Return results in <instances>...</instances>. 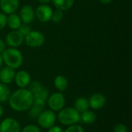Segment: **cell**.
<instances>
[{
  "label": "cell",
  "mask_w": 132,
  "mask_h": 132,
  "mask_svg": "<svg viewBox=\"0 0 132 132\" xmlns=\"http://www.w3.org/2000/svg\"><path fill=\"white\" fill-rule=\"evenodd\" d=\"M0 132H21V127L15 119L7 118L0 124Z\"/></svg>",
  "instance_id": "obj_7"
},
{
  "label": "cell",
  "mask_w": 132,
  "mask_h": 132,
  "mask_svg": "<svg viewBox=\"0 0 132 132\" xmlns=\"http://www.w3.org/2000/svg\"><path fill=\"white\" fill-rule=\"evenodd\" d=\"M24 42V36L18 31L13 30L9 32L5 37V43L12 48L20 46Z\"/></svg>",
  "instance_id": "obj_8"
},
{
  "label": "cell",
  "mask_w": 132,
  "mask_h": 132,
  "mask_svg": "<svg viewBox=\"0 0 132 132\" xmlns=\"http://www.w3.org/2000/svg\"><path fill=\"white\" fill-rule=\"evenodd\" d=\"M18 31L25 37V36H26V35H28L32 30H31L30 26H29L28 24L23 23V24H21V25H20V26H19V29H18Z\"/></svg>",
  "instance_id": "obj_25"
},
{
  "label": "cell",
  "mask_w": 132,
  "mask_h": 132,
  "mask_svg": "<svg viewBox=\"0 0 132 132\" xmlns=\"http://www.w3.org/2000/svg\"><path fill=\"white\" fill-rule=\"evenodd\" d=\"M3 112H4V110H3V108H2V106L0 104V118L2 116V114H3Z\"/></svg>",
  "instance_id": "obj_35"
},
{
  "label": "cell",
  "mask_w": 132,
  "mask_h": 132,
  "mask_svg": "<svg viewBox=\"0 0 132 132\" xmlns=\"http://www.w3.org/2000/svg\"><path fill=\"white\" fill-rule=\"evenodd\" d=\"M14 80L18 87L20 88H26L31 82V77L28 72L26 70H20L15 73Z\"/></svg>",
  "instance_id": "obj_12"
},
{
  "label": "cell",
  "mask_w": 132,
  "mask_h": 132,
  "mask_svg": "<svg viewBox=\"0 0 132 132\" xmlns=\"http://www.w3.org/2000/svg\"><path fill=\"white\" fill-rule=\"evenodd\" d=\"M43 88V86L41 84V83H39L37 80L30 82V84H29V90L31 92V94H32V96L34 97L36 94H37Z\"/></svg>",
  "instance_id": "obj_22"
},
{
  "label": "cell",
  "mask_w": 132,
  "mask_h": 132,
  "mask_svg": "<svg viewBox=\"0 0 132 132\" xmlns=\"http://www.w3.org/2000/svg\"><path fill=\"white\" fill-rule=\"evenodd\" d=\"M2 60L5 65L14 70L19 68L23 62V56L22 53L15 48L5 49L2 53Z\"/></svg>",
  "instance_id": "obj_2"
},
{
  "label": "cell",
  "mask_w": 132,
  "mask_h": 132,
  "mask_svg": "<svg viewBox=\"0 0 132 132\" xmlns=\"http://www.w3.org/2000/svg\"><path fill=\"white\" fill-rule=\"evenodd\" d=\"M48 132H63V130L59 126L53 125L48 129Z\"/></svg>",
  "instance_id": "obj_30"
},
{
  "label": "cell",
  "mask_w": 132,
  "mask_h": 132,
  "mask_svg": "<svg viewBox=\"0 0 132 132\" xmlns=\"http://www.w3.org/2000/svg\"><path fill=\"white\" fill-rule=\"evenodd\" d=\"M21 132H40V129L37 125H28L23 127Z\"/></svg>",
  "instance_id": "obj_26"
},
{
  "label": "cell",
  "mask_w": 132,
  "mask_h": 132,
  "mask_svg": "<svg viewBox=\"0 0 132 132\" xmlns=\"http://www.w3.org/2000/svg\"><path fill=\"white\" fill-rule=\"evenodd\" d=\"M6 49V43L0 39V53H2Z\"/></svg>",
  "instance_id": "obj_31"
},
{
  "label": "cell",
  "mask_w": 132,
  "mask_h": 132,
  "mask_svg": "<svg viewBox=\"0 0 132 132\" xmlns=\"http://www.w3.org/2000/svg\"><path fill=\"white\" fill-rule=\"evenodd\" d=\"M80 120L86 125H93L97 120V116L94 111L87 110L80 114Z\"/></svg>",
  "instance_id": "obj_16"
},
{
  "label": "cell",
  "mask_w": 132,
  "mask_h": 132,
  "mask_svg": "<svg viewBox=\"0 0 132 132\" xmlns=\"http://www.w3.org/2000/svg\"><path fill=\"white\" fill-rule=\"evenodd\" d=\"M15 75V70L11 67L6 66L0 69V81L2 84H11L14 80Z\"/></svg>",
  "instance_id": "obj_15"
},
{
  "label": "cell",
  "mask_w": 132,
  "mask_h": 132,
  "mask_svg": "<svg viewBox=\"0 0 132 132\" xmlns=\"http://www.w3.org/2000/svg\"><path fill=\"white\" fill-rule=\"evenodd\" d=\"M24 41L27 46L37 48L43 45L45 42V37L41 32L38 31H31L24 37Z\"/></svg>",
  "instance_id": "obj_6"
},
{
  "label": "cell",
  "mask_w": 132,
  "mask_h": 132,
  "mask_svg": "<svg viewBox=\"0 0 132 132\" xmlns=\"http://www.w3.org/2000/svg\"><path fill=\"white\" fill-rule=\"evenodd\" d=\"M11 95L10 89L7 84L0 83V103H5L9 101Z\"/></svg>",
  "instance_id": "obj_21"
},
{
  "label": "cell",
  "mask_w": 132,
  "mask_h": 132,
  "mask_svg": "<svg viewBox=\"0 0 132 132\" xmlns=\"http://www.w3.org/2000/svg\"><path fill=\"white\" fill-rule=\"evenodd\" d=\"M63 12L62 10L60 9H56L55 11H53L51 19L53 22H59L63 19Z\"/></svg>",
  "instance_id": "obj_23"
},
{
  "label": "cell",
  "mask_w": 132,
  "mask_h": 132,
  "mask_svg": "<svg viewBox=\"0 0 132 132\" xmlns=\"http://www.w3.org/2000/svg\"><path fill=\"white\" fill-rule=\"evenodd\" d=\"M19 0H0V8L5 14H12L19 7Z\"/></svg>",
  "instance_id": "obj_14"
},
{
  "label": "cell",
  "mask_w": 132,
  "mask_h": 132,
  "mask_svg": "<svg viewBox=\"0 0 132 132\" xmlns=\"http://www.w3.org/2000/svg\"><path fill=\"white\" fill-rule=\"evenodd\" d=\"M63 132H85L84 128L79 125H73L69 126Z\"/></svg>",
  "instance_id": "obj_27"
},
{
  "label": "cell",
  "mask_w": 132,
  "mask_h": 132,
  "mask_svg": "<svg viewBox=\"0 0 132 132\" xmlns=\"http://www.w3.org/2000/svg\"><path fill=\"white\" fill-rule=\"evenodd\" d=\"M34 97L26 88H19L10 95L9 103L11 108L18 112L29 110L32 104Z\"/></svg>",
  "instance_id": "obj_1"
},
{
  "label": "cell",
  "mask_w": 132,
  "mask_h": 132,
  "mask_svg": "<svg viewBox=\"0 0 132 132\" xmlns=\"http://www.w3.org/2000/svg\"><path fill=\"white\" fill-rule=\"evenodd\" d=\"M37 123L38 125L45 129H49L55 125L56 116L53 111L52 110H44L38 116Z\"/></svg>",
  "instance_id": "obj_4"
},
{
  "label": "cell",
  "mask_w": 132,
  "mask_h": 132,
  "mask_svg": "<svg viewBox=\"0 0 132 132\" xmlns=\"http://www.w3.org/2000/svg\"><path fill=\"white\" fill-rule=\"evenodd\" d=\"M89 102L88 99L85 97H79L75 101L74 103V108L80 113H83L87 110H89Z\"/></svg>",
  "instance_id": "obj_17"
},
{
  "label": "cell",
  "mask_w": 132,
  "mask_h": 132,
  "mask_svg": "<svg viewBox=\"0 0 132 132\" xmlns=\"http://www.w3.org/2000/svg\"><path fill=\"white\" fill-rule=\"evenodd\" d=\"M53 9L48 5H40L35 11V15L39 21L46 22L51 19Z\"/></svg>",
  "instance_id": "obj_9"
},
{
  "label": "cell",
  "mask_w": 132,
  "mask_h": 132,
  "mask_svg": "<svg viewBox=\"0 0 132 132\" xmlns=\"http://www.w3.org/2000/svg\"><path fill=\"white\" fill-rule=\"evenodd\" d=\"M3 63H4V62H3V60H2V55L0 54V69L2 67Z\"/></svg>",
  "instance_id": "obj_34"
},
{
  "label": "cell",
  "mask_w": 132,
  "mask_h": 132,
  "mask_svg": "<svg viewBox=\"0 0 132 132\" xmlns=\"http://www.w3.org/2000/svg\"><path fill=\"white\" fill-rule=\"evenodd\" d=\"M49 91L46 88H45L43 87V88L37 94H36L33 97L34 99H41V100H43V101H47L48 97H49Z\"/></svg>",
  "instance_id": "obj_24"
},
{
  "label": "cell",
  "mask_w": 132,
  "mask_h": 132,
  "mask_svg": "<svg viewBox=\"0 0 132 132\" xmlns=\"http://www.w3.org/2000/svg\"><path fill=\"white\" fill-rule=\"evenodd\" d=\"M113 132H128V128L124 124H118L114 127Z\"/></svg>",
  "instance_id": "obj_28"
},
{
  "label": "cell",
  "mask_w": 132,
  "mask_h": 132,
  "mask_svg": "<svg viewBox=\"0 0 132 132\" xmlns=\"http://www.w3.org/2000/svg\"><path fill=\"white\" fill-rule=\"evenodd\" d=\"M54 86L60 92L65 91L68 87V80L63 75H58L54 79Z\"/></svg>",
  "instance_id": "obj_18"
},
{
  "label": "cell",
  "mask_w": 132,
  "mask_h": 132,
  "mask_svg": "<svg viewBox=\"0 0 132 132\" xmlns=\"http://www.w3.org/2000/svg\"><path fill=\"white\" fill-rule=\"evenodd\" d=\"M88 102L90 108H91L93 110H101L106 104V97L104 94L100 93L94 94L89 98Z\"/></svg>",
  "instance_id": "obj_11"
},
{
  "label": "cell",
  "mask_w": 132,
  "mask_h": 132,
  "mask_svg": "<svg viewBox=\"0 0 132 132\" xmlns=\"http://www.w3.org/2000/svg\"><path fill=\"white\" fill-rule=\"evenodd\" d=\"M7 25V16L5 13L0 12V30L4 29Z\"/></svg>",
  "instance_id": "obj_29"
},
{
  "label": "cell",
  "mask_w": 132,
  "mask_h": 132,
  "mask_svg": "<svg viewBox=\"0 0 132 132\" xmlns=\"http://www.w3.org/2000/svg\"><path fill=\"white\" fill-rule=\"evenodd\" d=\"M38 2H39L41 5H47L49 2H51V0H37Z\"/></svg>",
  "instance_id": "obj_32"
},
{
  "label": "cell",
  "mask_w": 132,
  "mask_h": 132,
  "mask_svg": "<svg viewBox=\"0 0 132 132\" xmlns=\"http://www.w3.org/2000/svg\"><path fill=\"white\" fill-rule=\"evenodd\" d=\"M47 101L49 108L53 111H60L64 108L66 102L65 97L61 92H56L49 96Z\"/></svg>",
  "instance_id": "obj_5"
},
{
  "label": "cell",
  "mask_w": 132,
  "mask_h": 132,
  "mask_svg": "<svg viewBox=\"0 0 132 132\" xmlns=\"http://www.w3.org/2000/svg\"><path fill=\"white\" fill-rule=\"evenodd\" d=\"M35 10L34 9L29 5H23L21 8L20 12H19V17L21 21L25 24H29L33 22L35 19Z\"/></svg>",
  "instance_id": "obj_10"
},
{
  "label": "cell",
  "mask_w": 132,
  "mask_h": 132,
  "mask_svg": "<svg viewBox=\"0 0 132 132\" xmlns=\"http://www.w3.org/2000/svg\"><path fill=\"white\" fill-rule=\"evenodd\" d=\"M46 107V101L41 99H34L29 110V116L32 118H37Z\"/></svg>",
  "instance_id": "obj_13"
},
{
  "label": "cell",
  "mask_w": 132,
  "mask_h": 132,
  "mask_svg": "<svg viewBox=\"0 0 132 132\" xmlns=\"http://www.w3.org/2000/svg\"><path fill=\"white\" fill-rule=\"evenodd\" d=\"M80 114L74 108H63L59 111L57 118L63 125L70 126L80 121Z\"/></svg>",
  "instance_id": "obj_3"
},
{
  "label": "cell",
  "mask_w": 132,
  "mask_h": 132,
  "mask_svg": "<svg viewBox=\"0 0 132 132\" xmlns=\"http://www.w3.org/2000/svg\"><path fill=\"white\" fill-rule=\"evenodd\" d=\"M100 2H101L102 4H108V3L111 2L112 0H100Z\"/></svg>",
  "instance_id": "obj_33"
},
{
  "label": "cell",
  "mask_w": 132,
  "mask_h": 132,
  "mask_svg": "<svg viewBox=\"0 0 132 132\" xmlns=\"http://www.w3.org/2000/svg\"><path fill=\"white\" fill-rule=\"evenodd\" d=\"M54 6L60 10L66 11L70 9L74 2V0H51Z\"/></svg>",
  "instance_id": "obj_20"
},
{
  "label": "cell",
  "mask_w": 132,
  "mask_h": 132,
  "mask_svg": "<svg viewBox=\"0 0 132 132\" xmlns=\"http://www.w3.org/2000/svg\"><path fill=\"white\" fill-rule=\"evenodd\" d=\"M21 24H22V21L20 19V17L15 13L10 14L9 16L7 17V25L12 29L13 30L18 29Z\"/></svg>",
  "instance_id": "obj_19"
},
{
  "label": "cell",
  "mask_w": 132,
  "mask_h": 132,
  "mask_svg": "<svg viewBox=\"0 0 132 132\" xmlns=\"http://www.w3.org/2000/svg\"><path fill=\"white\" fill-rule=\"evenodd\" d=\"M0 83H1V81H0Z\"/></svg>",
  "instance_id": "obj_36"
}]
</instances>
